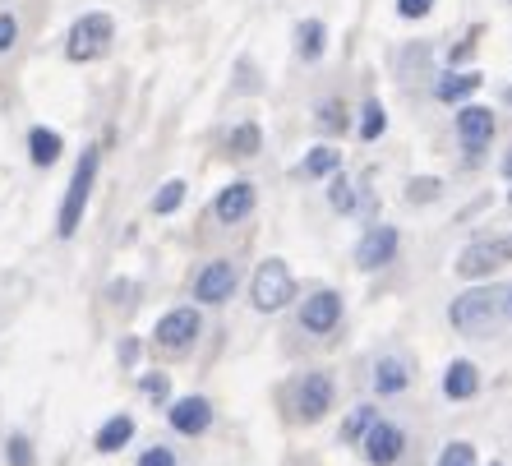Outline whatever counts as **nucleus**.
I'll return each instance as SVG.
<instances>
[{"label": "nucleus", "mask_w": 512, "mask_h": 466, "mask_svg": "<svg viewBox=\"0 0 512 466\" xmlns=\"http://www.w3.org/2000/svg\"><path fill=\"white\" fill-rule=\"evenodd\" d=\"M503 171H508V176H512V153H508V157H503Z\"/></svg>", "instance_id": "obj_37"}, {"label": "nucleus", "mask_w": 512, "mask_h": 466, "mask_svg": "<svg viewBox=\"0 0 512 466\" xmlns=\"http://www.w3.org/2000/svg\"><path fill=\"white\" fill-rule=\"evenodd\" d=\"M342 107H337V102H323V107H319V125H323V130H337V125H342Z\"/></svg>", "instance_id": "obj_33"}, {"label": "nucleus", "mask_w": 512, "mask_h": 466, "mask_svg": "<svg viewBox=\"0 0 512 466\" xmlns=\"http://www.w3.org/2000/svg\"><path fill=\"white\" fill-rule=\"evenodd\" d=\"M231 291H236V268H231L227 259H213L199 277H194V296H199L203 305H222Z\"/></svg>", "instance_id": "obj_8"}, {"label": "nucleus", "mask_w": 512, "mask_h": 466, "mask_svg": "<svg viewBox=\"0 0 512 466\" xmlns=\"http://www.w3.org/2000/svg\"><path fill=\"white\" fill-rule=\"evenodd\" d=\"M213 213H217V222H245V217L254 213V185L250 180H231L227 190L213 199Z\"/></svg>", "instance_id": "obj_9"}, {"label": "nucleus", "mask_w": 512, "mask_h": 466, "mask_svg": "<svg viewBox=\"0 0 512 466\" xmlns=\"http://www.w3.org/2000/svg\"><path fill=\"white\" fill-rule=\"evenodd\" d=\"M406 379H411V374H406L402 360H379V370H374V388H379V393H402Z\"/></svg>", "instance_id": "obj_20"}, {"label": "nucleus", "mask_w": 512, "mask_h": 466, "mask_svg": "<svg viewBox=\"0 0 512 466\" xmlns=\"http://www.w3.org/2000/svg\"><path fill=\"white\" fill-rule=\"evenodd\" d=\"M139 466H176V453H171V448H162V443H157V448H148V453L139 457Z\"/></svg>", "instance_id": "obj_31"}, {"label": "nucleus", "mask_w": 512, "mask_h": 466, "mask_svg": "<svg viewBox=\"0 0 512 466\" xmlns=\"http://www.w3.org/2000/svg\"><path fill=\"white\" fill-rule=\"evenodd\" d=\"M383 130H388V116H383L379 102H370V107H365V116H360V139H379Z\"/></svg>", "instance_id": "obj_25"}, {"label": "nucleus", "mask_w": 512, "mask_h": 466, "mask_svg": "<svg viewBox=\"0 0 512 466\" xmlns=\"http://www.w3.org/2000/svg\"><path fill=\"white\" fill-rule=\"evenodd\" d=\"M337 162H342V153H337V148H314V153L305 157V176H328Z\"/></svg>", "instance_id": "obj_24"}, {"label": "nucleus", "mask_w": 512, "mask_h": 466, "mask_svg": "<svg viewBox=\"0 0 512 466\" xmlns=\"http://www.w3.org/2000/svg\"><path fill=\"white\" fill-rule=\"evenodd\" d=\"M439 466H476V453H471V443H448L439 457Z\"/></svg>", "instance_id": "obj_27"}, {"label": "nucleus", "mask_w": 512, "mask_h": 466, "mask_svg": "<svg viewBox=\"0 0 512 466\" xmlns=\"http://www.w3.org/2000/svg\"><path fill=\"white\" fill-rule=\"evenodd\" d=\"M370 425H374V407H356L351 416H346V425H342V443H356Z\"/></svg>", "instance_id": "obj_23"}, {"label": "nucleus", "mask_w": 512, "mask_h": 466, "mask_svg": "<svg viewBox=\"0 0 512 466\" xmlns=\"http://www.w3.org/2000/svg\"><path fill=\"white\" fill-rule=\"evenodd\" d=\"M406 199L411 204H425V199H439V180H411V190H406Z\"/></svg>", "instance_id": "obj_28"}, {"label": "nucleus", "mask_w": 512, "mask_h": 466, "mask_svg": "<svg viewBox=\"0 0 512 466\" xmlns=\"http://www.w3.org/2000/svg\"><path fill=\"white\" fill-rule=\"evenodd\" d=\"M402 448H406V434L397 425H388V420H374L370 430H365V457L374 466H393L402 457Z\"/></svg>", "instance_id": "obj_7"}, {"label": "nucleus", "mask_w": 512, "mask_h": 466, "mask_svg": "<svg viewBox=\"0 0 512 466\" xmlns=\"http://www.w3.org/2000/svg\"><path fill=\"white\" fill-rule=\"evenodd\" d=\"M250 296H254V310H263V314L282 310L286 300L296 296L291 268H286L282 259H263L259 268H254V287H250Z\"/></svg>", "instance_id": "obj_4"}, {"label": "nucleus", "mask_w": 512, "mask_h": 466, "mask_svg": "<svg viewBox=\"0 0 512 466\" xmlns=\"http://www.w3.org/2000/svg\"><path fill=\"white\" fill-rule=\"evenodd\" d=\"M512 263V236H494V240H476V245H466L462 259H457V273L462 277H485L494 268Z\"/></svg>", "instance_id": "obj_5"}, {"label": "nucleus", "mask_w": 512, "mask_h": 466, "mask_svg": "<svg viewBox=\"0 0 512 466\" xmlns=\"http://www.w3.org/2000/svg\"><path fill=\"white\" fill-rule=\"evenodd\" d=\"M494 466H503V462H494Z\"/></svg>", "instance_id": "obj_38"}, {"label": "nucleus", "mask_w": 512, "mask_h": 466, "mask_svg": "<svg viewBox=\"0 0 512 466\" xmlns=\"http://www.w3.org/2000/svg\"><path fill=\"white\" fill-rule=\"evenodd\" d=\"M60 134L47 130V125H37V130H28V157H33L37 167H56L60 162Z\"/></svg>", "instance_id": "obj_15"}, {"label": "nucleus", "mask_w": 512, "mask_h": 466, "mask_svg": "<svg viewBox=\"0 0 512 466\" xmlns=\"http://www.w3.org/2000/svg\"><path fill=\"white\" fill-rule=\"evenodd\" d=\"M97 167H102V148H84V153H79V162H74L70 190H65V199H60V222H56V231L65 240L79 231V222H84L88 194H93V185H97Z\"/></svg>", "instance_id": "obj_1"}, {"label": "nucleus", "mask_w": 512, "mask_h": 466, "mask_svg": "<svg viewBox=\"0 0 512 466\" xmlns=\"http://www.w3.org/2000/svg\"><path fill=\"white\" fill-rule=\"evenodd\" d=\"M296 407H300V420H323V411L333 407V379L328 374H305Z\"/></svg>", "instance_id": "obj_10"}, {"label": "nucleus", "mask_w": 512, "mask_h": 466, "mask_svg": "<svg viewBox=\"0 0 512 466\" xmlns=\"http://www.w3.org/2000/svg\"><path fill=\"white\" fill-rule=\"evenodd\" d=\"M508 199H512V190H508Z\"/></svg>", "instance_id": "obj_39"}, {"label": "nucleus", "mask_w": 512, "mask_h": 466, "mask_svg": "<svg viewBox=\"0 0 512 466\" xmlns=\"http://www.w3.org/2000/svg\"><path fill=\"white\" fill-rule=\"evenodd\" d=\"M134 439V420L130 416H111L107 425H102V430H97V453H120V448H125V443Z\"/></svg>", "instance_id": "obj_17"}, {"label": "nucleus", "mask_w": 512, "mask_h": 466, "mask_svg": "<svg viewBox=\"0 0 512 466\" xmlns=\"http://www.w3.org/2000/svg\"><path fill=\"white\" fill-rule=\"evenodd\" d=\"M199 333H203V319H199V310H190V305H180V310L162 314V319H157V328H153L157 347H167V351L194 347V337H199Z\"/></svg>", "instance_id": "obj_6"}, {"label": "nucleus", "mask_w": 512, "mask_h": 466, "mask_svg": "<svg viewBox=\"0 0 512 466\" xmlns=\"http://www.w3.org/2000/svg\"><path fill=\"white\" fill-rule=\"evenodd\" d=\"M480 88V74H443L439 79V102H462V97H471Z\"/></svg>", "instance_id": "obj_18"}, {"label": "nucleus", "mask_w": 512, "mask_h": 466, "mask_svg": "<svg viewBox=\"0 0 512 466\" xmlns=\"http://www.w3.org/2000/svg\"><path fill=\"white\" fill-rule=\"evenodd\" d=\"M5 457H10V466H33V443H28L24 434H14V439L5 443Z\"/></svg>", "instance_id": "obj_26"}, {"label": "nucleus", "mask_w": 512, "mask_h": 466, "mask_svg": "<svg viewBox=\"0 0 512 466\" xmlns=\"http://www.w3.org/2000/svg\"><path fill=\"white\" fill-rule=\"evenodd\" d=\"M503 296L508 291L499 287H476V291H466V296L453 300V310H448V319H453V328H462V333H485L489 323L503 314Z\"/></svg>", "instance_id": "obj_2"}, {"label": "nucleus", "mask_w": 512, "mask_h": 466, "mask_svg": "<svg viewBox=\"0 0 512 466\" xmlns=\"http://www.w3.org/2000/svg\"><path fill=\"white\" fill-rule=\"evenodd\" d=\"M476 388H480L476 365H471V360H453V365H448V374H443V393H448V397H471Z\"/></svg>", "instance_id": "obj_16"}, {"label": "nucleus", "mask_w": 512, "mask_h": 466, "mask_svg": "<svg viewBox=\"0 0 512 466\" xmlns=\"http://www.w3.org/2000/svg\"><path fill=\"white\" fill-rule=\"evenodd\" d=\"M296 37H300V42H296L300 56H305V60H319L323 56V42H328V28H323L319 19H305V24L296 28Z\"/></svg>", "instance_id": "obj_19"}, {"label": "nucleus", "mask_w": 512, "mask_h": 466, "mask_svg": "<svg viewBox=\"0 0 512 466\" xmlns=\"http://www.w3.org/2000/svg\"><path fill=\"white\" fill-rule=\"evenodd\" d=\"M393 254H397V231L393 227L365 231V236H360V245H356V263H360V268H383Z\"/></svg>", "instance_id": "obj_11"}, {"label": "nucleus", "mask_w": 512, "mask_h": 466, "mask_svg": "<svg viewBox=\"0 0 512 466\" xmlns=\"http://www.w3.org/2000/svg\"><path fill=\"white\" fill-rule=\"evenodd\" d=\"M328 199H333V208H351L356 204V194H351V185H346V180H333V190H328Z\"/></svg>", "instance_id": "obj_32"}, {"label": "nucleus", "mask_w": 512, "mask_h": 466, "mask_svg": "<svg viewBox=\"0 0 512 466\" xmlns=\"http://www.w3.org/2000/svg\"><path fill=\"white\" fill-rule=\"evenodd\" d=\"M167 416H171V430H180V434H203L213 425V407L203 397H180V402H171Z\"/></svg>", "instance_id": "obj_12"}, {"label": "nucleus", "mask_w": 512, "mask_h": 466, "mask_svg": "<svg viewBox=\"0 0 512 466\" xmlns=\"http://www.w3.org/2000/svg\"><path fill=\"white\" fill-rule=\"evenodd\" d=\"M337 319H342V296H337V291H319V296H310L305 310H300V323H305L310 333H328Z\"/></svg>", "instance_id": "obj_13"}, {"label": "nucleus", "mask_w": 512, "mask_h": 466, "mask_svg": "<svg viewBox=\"0 0 512 466\" xmlns=\"http://www.w3.org/2000/svg\"><path fill=\"white\" fill-rule=\"evenodd\" d=\"M185 204V180H167V185H162V190L153 194V213H176V208Z\"/></svg>", "instance_id": "obj_21"}, {"label": "nucleus", "mask_w": 512, "mask_h": 466, "mask_svg": "<svg viewBox=\"0 0 512 466\" xmlns=\"http://www.w3.org/2000/svg\"><path fill=\"white\" fill-rule=\"evenodd\" d=\"M429 10H434V0H397V14H402V19H425Z\"/></svg>", "instance_id": "obj_30"}, {"label": "nucleus", "mask_w": 512, "mask_h": 466, "mask_svg": "<svg viewBox=\"0 0 512 466\" xmlns=\"http://www.w3.org/2000/svg\"><path fill=\"white\" fill-rule=\"evenodd\" d=\"M259 144H263L259 125H240V130H231V153L236 157H254L259 153Z\"/></svg>", "instance_id": "obj_22"}, {"label": "nucleus", "mask_w": 512, "mask_h": 466, "mask_svg": "<svg viewBox=\"0 0 512 466\" xmlns=\"http://www.w3.org/2000/svg\"><path fill=\"white\" fill-rule=\"evenodd\" d=\"M120 360H125V365H134V360H139V342H125V347H120Z\"/></svg>", "instance_id": "obj_35"}, {"label": "nucleus", "mask_w": 512, "mask_h": 466, "mask_svg": "<svg viewBox=\"0 0 512 466\" xmlns=\"http://www.w3.org/2000/svg\"><path fill=\"white\" fill-rule=\"evenodd\" d=\"M19 42V19L14 14H0V51H10Z\"/></svg>", "instance_id": "obj_29"}, {"label": "nucleus", "mask_w": 512, "mask_h": 466, "mask_svg": "<svg viewBox=\"0 0 512 466\" xmlns=\"http://www.w3.org/2000/svg\"><path fill=\"white\" fill-rule=\"evenodd\" d=\"M457 134H462L466 148H485L489 134H494V116H489V107H462L457 111Z\"/></svg>", "instance_id": "obj_14"}, {"label": "nucleus", "mask_w": 512, "mask_h": 466, "mask_svg": "<svg viewBox=\"0 0 512 466\" xmlns=\"http://www.w3.org/2000/svg\"><path fill=\"white\" fill-rule=\"evenodd\" d=\"M111 33H116L111 14H102V10L84 14V19H74L70 37H65V56H70L74 65H84V60H97L102 51L111 47Z\"/></svg>", "instance_id": "obj_3"}, {"label": "nucleus", "mask_w": 512, "mask_h": 466, "mask_svg": "<svg viewBox=\"0 0 512 466\" xmlns=\"http://www.w3.org/2000/svg\"><path fill=\"white\" fill-rule=\"evenodd\" d=\"M503 310H508V314H512V291H508V296H503Z\"/></svg>", "instance_id": "obj_36"}, {"label": "nucleus", "mask_w": 512, "mask_h": 466, "mask_svg": "<svg viewBox=\"0 0 512 466\" xmlns=\"http://www.w3.org/2000/svg\"><path fill=\"white\" fill-rule=\"evenodd\" d=\"M143 393L162 402V397H167V374H148V379H143Z\"/></svg>", "instance_id": "obj_34"}]
</instances>
